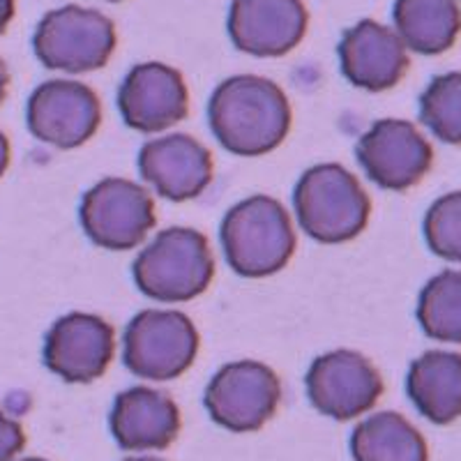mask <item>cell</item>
Masks as SVG:
<instances>
[{
	"label": "cell",
	"mask_w": 461,
	"mask_h": 461,
	"mask_svg": "<svg viewBox=\"0 0 461 461\" xmlns=\"http://www.w3.org/2000/svg\"><path fill=\"white\" fill-rule=\"evenodd\" d=\"M208 122L226 150L240 158H258L284 143L291 130V104L275 81L238 74L215 88Z\"/></svg>",
	"instance_id": "1"
},
{
	"label": "cell",
	"mask_w": 461,
	"mask_h": 461,
	"mask_svg": "<svg viewBox=\"0 0 461 461\" xmlns=\"http://www.w3.org/2000/svg\"><path fill=\"white\" fill-rule=\"evenodd\" d=\"M220 236L226 261L242 277L279 273L295 252V230L286 208L266 194L233 205L221 221Z\"/></svg>",
	"instance_id": "2"
},
{
	"label": "cell",
	"mask_w": 461,
	"mask_h": 461,
	"mask_svg": "<svg viewBox=\"0 0 461 461\" xmlns=\"http://www.w3.org/2000/svg\"><path fill=\"white\" fill-rule=\"evenodd\" d=\"M294 203L304 233L325 245L360 236L372 212L360 180L339 164H319L304 171L295 185Z\"/></svg>",
	"instance_id": "3"
},
{
	"label": "cell",
	"mask_w": 461,
	"mask_h": 461,
	"mask_svg": "<svg viewBox=\"0 0 461 461\" xmlns=\"http://www.w3.org/2000/svg\"><path fill=\"white\" fill-rule=\"evenodd\" d=\"M139 291L158 303H187L201 295L215 277V257L208 238L194 229L162 230L134 261Z\"/></svg>",
	"instance_id": "4"
},
{
	"label": "cell",
	"mask_w": 461,
	"mask_h": 461,
	"mask_svg": "<svg viewBox=\"0 0 461 461\" xmlns=\"http://www.w3.org/2000/svg\"><path fill=\"white\" fill-rule=\"evenodd\" d=\"M115 26L109 16L79 5L49 12L32 37L40 63L63 72H93L109 63L115 51Z\"/></svg>",
	"instance_id": "5"
},
{
	"label": "cell",
	"mask_w": 461,
	"mask_h": 461,
	"mask_svg": "<svg viewBox=\"0 0 461 461\" xmlns=\"http://www.w3.org/2000/svg\"><path fill=\"white\" fill-rule=\"evenodd\" d=\"M199 353V332L189 316L171 310H146L127 325L122 362L134 376L171 381L187 372Z\"/></svg>",
	"instance_id": "6"
},
{
	"label": "cell",
	"mask_w": 461,
	"mask_h": 461,
	"mask_svg": "<svg viewBox=\"0 0 461 461\" xmlns=\"http://www.w3.org/2000/svg\"><path fill=\"white\" fill-rule=\"evenodd\" d=\"M282 399V383L257 360L224 365L205 388V409L217 425L236 434L257 431L273 418Z\"/></svg>",
	"instance_id": "7"
},
{
	"label": "cell",
	"mask_w": 461,
	"mask_h": 461,
	"mask_svg": "<svg viewBox=\"0 0 461 461\" xmlns=\"http://www.w3.org/2000/svg\"><path fill=\"white\" fill-rule=\"evenodd\" d=\"M81 226L102 249H134L155 226V201L141 185L106 178L88 189L81 201Z\"/></svg>",
	"instance_id": "8"
},
{
	"label": "cell",
	"mask_w": 461,
	"mask_h": 461,
	"mask_svg": "<svg viewBox=\"0 0 461 461\" xmlns=\"http://www.w3.org/2000/svg\"><path fill=\"white\" fill-rule=\"evenodd\" d=\"M304 385L312 406L332 420L367 413L383 394V378L372 360L348 348L316 357Z\"/></svg>",
	"instance_id": "9"
},
{
	"label": "cell",
	"mask_w": 461,
	"mask_h": 461,
	"mask_svg": "<svg viewBox=\"0 0 461 461\" xmlns=\"http://www.w3.org/2000/svg\"><path fill=\"white\" fill-rule=\"evenodd\" d=\"M26 118L37 141L69 150L84 146L100 130L102 104L86 84L53 79L31 95Z\"/></svg>",
	"instance_id": "10"
},
{
	"label": "cell",
	"mask_w": 461,
	"mask_h": 461,
	"mask_svg": "<svg viewBox=\"0 0 461 461\" xmlns=\"http://www.w3.org/2000/svg\"><path fill=\"white\" fill-rule=\"evenodd\" d=\"M357 162L369 180L390 192H403L425 178L434 150L422 131L409 121L385 118L360 139Z\"/></svg>",
	"instance_id": "11"
},
{
	"label": "cell",
	"mask_w": 461,
	"mask_h": 461,
	"mask_svg": "<svg viewBox=\"0 0 461 461\" xmlns=\"http://www.w3.org/2000/svg\"><path fill=\"white\" fill-rule=\"evenodd\" d=\"M115 353V332L95 314L63 316L44 339V365L68 383H93L109 369Z\"/></svg>",
	"instance_id": "12"
},
{
	"label": "cell",
	"mask_w": 461,
	"mask_h": 461,
	"mask_svg": "<svg viewBox=\"0 0 461 461\" xmlns=\"http://www.w3.org/2000/svg\"><path fill=\"white\" fill-rule=\"evenodd\" d=\"M118 109L131 130L155 134L185 121L189 93L183 74L164 63L131 68L118 90Z\"/></svg>",
	"instance_id": "13"
},
{
	"label": "cell",
	"mask_w": 461,
	"mask_h": 461,
	"mask_svg": "<svg viewBox=\"0 0 461 461\" xmlns=\"http://www.w3.org/2000/svg\"><path fill=\"white\" fill-rule=\"evenodd\" d=\"M310 14L303 0H233L229 37L242 53L277 58L294 51L307 32Z\"/></svg>",
	"instance_id": "14"
},
{
	"label": "cell",
	"mask_w": 461,
	"mask_h": 461,
	"mask_svg": "<svg viewBox=\"0 0 461 461\" xmlns=\"http://www.w3.org/2000/svg\"><path fill=\"white\" fill-rule=\"evenodd\" d=\"M212 158L208 148L187 134L152 139L139 152V173L159 196L189 201L212 183Z\"/></svg>",
	"instance_id": "15"
},
{
	"label": "cell",
	"mask_w": 461,
	"mask_h": 461,
	"mask_svg": "<svg viewBox=\"0 0 461 461\" xmlns=\"http://www.w3.org/2000/svg\"><path fill=\"white\" fill-rule=\"evenodd\" d=\"M341 72L356 88L381 93L403 79L409 72V49L397 31L365 19L344 32L339 49Z\"/></svg>",
	"instance_id": "16"
},
{
	"label": "cell",
	"mask_w": 461,
	"mask_h": 461,
	"mask_svg": "<svg viewBox=\"0 0 461 461\" xmlns=\"http://www.w3.org/2000/svg\"><path fill=\"white\" fill-rule=\"evenodd\" d=\"M180 409L168 394L131 388L118 394L111 411V434L122 450H164L178 438Z\"/></svg>",
	"instance_id": "17"
},
{
	"label": "cell",
	"mask_w": 461,
	"mask_h": 461,
	"mask_svg": "<svg viewBox=\"0 0 461 461\" xmlns=\"http://www.w3.org/2000/svg\"><path fill=\"white\" fill-rule=\"evenodd\" d=\"M406 390L420 415L434 425H450L461 418V356L429 351L411 365Z\"/></svg>",
	"instance_id": "18"
},
{
	"label": "cell",
	"mask_w": 461,
	"mask_h": 461,
	"mask_svg": "<svg viewBox=\"0 0 461 461\" xmlns=\"http://www.w3.org/2000/svg\"><path fill=\"white\" fill-rule=\"evenodd\" d=\"M393 16L406 49L422 56L447 51L461 31L456 0H397Z\"/></svg>",
	"instance_id": "19"
},
{
	"label": "cell",
	"mask_w": 461,
	"mask_h": 461,
	"mask_svg": "<svg viewBox=\"0 0 461 461\" xmlns=\"http://www.w3.org/2000/svg\"><path fill=\"white\" fill-rule=\"evenodd\" d=\"M356 461H427V443L403 415L383 411L369 415L351 436Z\"/></svg>",
	"instance_id": "20"
},
{
	"label": "cell",
	"mask_w": 461,
	"mask_h": 461,
	"mask_svg": "<svg viewBox=\"0 0 461 461\" xmlns=\"http://www.w3.org/2000/svg\"><path fill=\"white\" fill-rule=\"evenodd\" d=\"M418 321L431 339L461 344V270H446L427 282L418 300Z\"/></svg>",
	"instance_id": "21"
},
{
	"label": "cell",
	"mask_w": 461,
	"mask_h": 461,
	"mask_svg": "<svg viewBox=\"0 0 461 461\" xmlns=\"http://www.w3.org/2000/svg\"><path fill=\"white\" fill-rule=\"evenodd\" d=\"M420 121L434 137L461 143V72L440 74L420 97Z\"/></svg>",
	"instance_id": "22"
},
{
	"label": "cell",
	"mask_w": 461,
	"mask_h": 461,
	"mask_svg": "<svg viewBox=\"0 0 461 461\" xmlns=\"http://www.w3.org/2000/svg\"><path fill=\"white\" fill-rule=\"evenodd\" d=\"M425 238L436 257L461 263V192L440 196L427 210Z\"/></svg>",
	"instance_id": "23"
},
{
	"label": "cell",
	"mask_w": 461,
	"mask_h": 461,
	"mask_svg": "<svg viewBox=\"0 0 461 461\" xmlns=\"http://www.w3.org/2000/svg\"><path fill=\"white\" fill-rule=\"evenodd\" d=\"M26 446L22 425L0 411V461H12Z\"/></svg>",
	"instance_id": "24"
},
{
	"label": "cell",
	"mask_w": 461,
	"mask_h": 461,
	"mask_svg": "<svg viewBox=\"0 0 461 461\" xmlns=\"http://www.w3.org/2000/svg\"><path fill=\"white\" fill-rule=\"evenodd\" d=\"M14 5L16 0H0V35L7 31V26L14 19Z\"/></svg>",
	"instance_id": "25"
},
{
	"label": "cell",
	"mask_w": 461,
	"mask_h": 461,
	"mask_svg": "<svg viewBox=\"0 0 461 461\" xmlns=\"http://www.w3.org/2000/svg\"><path fill=\"white\" fill-rule=\"evenodd\" d=\"M10 141H7V137L0 131V176L7 171V167H10Z\"/></svg>",
	"instance_id": "26"
},
{
	"label": "cell",
	"mask_w": 461,
	"mask_h": 461,
	"mask_svg": "<svg viewBox=\"0 0 461 461\" xmlns=\"http://www.w3.org/2000/svg\"><path fill=\"white\" fill-rule=\"evenodd\" d=\"M7 88H10V72H7L3 58H0V104L7 97Z\"/></svg>",
	"instance_id": "27"
},
{
	"label": "cell",
	"mask_w": 461,
	"mask_h": 461,
	"mask_svg": "<svg viewBox=\"0 0 461 461\" xmlns=\"http://www.w3.org/2000/svg\"><path fill=\"white\" fill-rule=\"evenodd\" d=\"M125 461H162V459H158V456H130V459Z\"/></svg>",
	"instance_id": "28"
},
{
	"label": "cell",
	"mask_w": 461,
	"mask_h": 461,
	"mask_svg": "<svg viewBox=\"0 0 461 461\" xmlns=\"http://www.w3.org/2000/svg\"><path fill=\"white\" fill-rule=\"evenodd\" d=\"M22 461H47V459H40V456H28V459H22Z\"/></svg>",
	"instance_id": "29"
},
{
	"label": "cell",
	"mask_w": 461,
	"mask_h": 461,
	"mask_svg": "<svg viewBox=\"0 0 461 461\" xmlns=\"http://www.w3.org/2000/svg\"><path fill=\"white\" fill-rule=\"evenodd\" d=\"M109 3H118V0H109Z\"/></svg>",
	"instance_id": "30"
}]
</instances>
